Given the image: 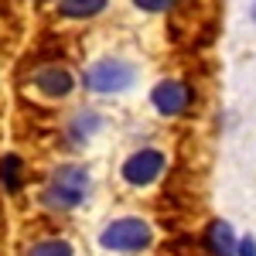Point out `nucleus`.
<instances>
[{"instance_id":"f257e3e1","label":"nucleus","mask_w":256,"mask_h":256,"mask_svg":"<svg viewBox=\"0 0 256 256\" xmlns=\"http://www.w3.org/2000/svg\"><path fill=\"white\" fill-rule=\"evenodd\" d=\"M92 198H96V171L86 160L68 158L48 168V174L38 181L34 202L48 218H68L89 208Z\"/></svg>"},{"instance_id":"f03ea898","label":"nucleus","mask_w":256,"mask_h":256,"mask_svg":"<svg viewBox=\"0 0 256 256\" xmlns=\"http://www.w3.org/2000/svg\"><path fill=\"white\" fill-rule=\"evenodd\" d=\"M144 65L126 52H99L79 68L82 96L89 99H123L140 89Z\"/></svg>"},{"instance_id":"7ed1b4c3","label":"nucleus","mask_w":256,"mask_h":256,"mask_svg":"<svg viewBox=\"0 0 256 256\" xmlns=\"http://www.w3.org/2000/svg\"><path fill=\"white\" fill-rule=\"evenodd\" d=\"M158 246V226L140 212H116L96 229V250L106 256H147Z\"/></svg>"},{"instance_id":"20e7f679","label":"nucleus","mask_w":256,"mask_h":256,"mask_svg":"<svg viewBox=\"0 0 256 256\" xmlns=\"http://www.w3.org/2000/svg\"><path fill=\"white\" fill-rule=\"evenodd\" d=\"M171 171V154L158 147V144H137L130 147L116 164V181L134 192V195H144V192H154L160 181Z\"/></svg>"},{"instance_id":"39448f33","label":"nucleus","mask_w":256,"mask_h":256,"mask_svg":"<svg viewBox=\"0 0 256 256\" xmlns=\"http://www.w3.org/2000/svg\"><path fill=\"white\" fill-rule=\"evenodd\" d=\"M110 134V113L99 102H76L58 123V140L68 154H86Z\"/></svg>"},{"instance_id":"423d86ee","label":"nucleus","mask_w":256,"mask_h":256,"mask_svg":"<svg viewBox=\"0 0 256 256\" xmlns=\"http://www.w3.org/2000/svg\"><path fill=\"white\" fill-rule=\"evenodd\" d=\"M24 92L34 96L44 106H58V102H68V99L82 92L79 86V68L68 65L62 58H48L38 62L28 76H24Z\"/></svg>"},{"instance_id":"0eeeda50","label":"nucleus","mask_w":256,"mask_h":256,"mask_svg":"<svg viewBox=\"0 0 256 256\" xmlns=\"http://www.w3.org/2000/svg\"><path fill=\"white\" fill-rule=\"evenodd\" d=\"M144 99H147V110L164 123H178L198 110V89L184 76H158L147 86Z\"/></svg>"},{"instance_id":"6e6552de","label":"nucleus","mask_w":256,"mask_h":256,"mask_svg":"<svg viewBox=\"0 0 256 256\" xmlns=\"http://www.w3.org/2000/svg\"><path fill=\"white\" fill-rule=\"evenodd\" d=\"M239 242L242 236L236 232V226L222 216L208 218L198 232V250L205 256H239Z\"/></svg>"},{"instance_id":"1a4fd4ad","label":"nucleus","mask_w":256,"mask_h":256,"mask_svg":"<svg viewBox=\"0 0 256 256\" xmlns=\"http://www.w3.org/2000/svg\"><path fill=\"white\" fill-rule=\"evenodd\" d=\"M113 0H52V18L62 24H92L106 18Z\"/></svg>"},{"instance_id":"9d476101","label":"nucleus","mask_w":256,"mask_h":256,"mask_svg":"<svg viewBox=\"0 0 256 256\" xmlns=\"http://www.w3.org/2000/svg\"><path fill=\"white\" fill-rule=\"evenodd\" d=\"M20 256H79V246L72 242V236L52 229V232H38L28 239Z\"/></svg>"},{"instance_id":"9b49d317","label":"nucleus","mask_w":256,"mask_h":256,"mask_svg":"<svg viewBox=\"0 0 256 256\" xmlns=\"http://www.w3.org/2000/svg\"><path fill=\"white\" fill-rule=\"evenodd\" d=\"M28 188V160L18 150L0 154V192L4 195H20Z\"/></svg>"},{"instance_id":"f8f14e48","label":"nucleus","mask_w":256,"mask_h":256,"mask_svg":"<svg viewBox=\"0 0 256 256\" xmlns=\"http://www.w3.org/2000/svg\"><path fill=\"white\" fill-rule=\"evenodd\" d=\"M181 0H130V7L137 14H147V18H164V14H174Z\"/></svg>"},{"instance_id":"ddd939ff","label":"nucleus","mask_w":256,"mask_h":256,"mask_svg":"<svg viewBox=\"0 0 256 256\" xmlns=\"http://www.w3.org/2000/svg\"><path fill=\"white\" fill-rule=\"evenodd\" d=\"M239 256H256V236L253 232L242 236V242H239Z\"/></svg>"},{"instance_id":"4468645a","label":"nucleus","mask_w":256,"mask_h":256,"mask_svg":"<svg viewBox=\"0 0 256 256\" xmlns=\"http://www.w3.org/2000/svg\"><path fill=\"white\" fill-rule=\"evenodd\" d=\"M246 18H250V24L256 28V0H250V7H246Z\"/></svg>"},{"instance_id":"2eb2a0df","label":"nucleus","mask_w":256,"mask_h":256,"mask_svg":"<svg viewBox=\"0 0 256 256\" xmlns=\"http://www.w3.org/2000/svg\"><path fill=\"white\" fill-rule=\"evenodd\" d=\"M34 4H41V0H34Z\"/></svg>"}]
</instances>
